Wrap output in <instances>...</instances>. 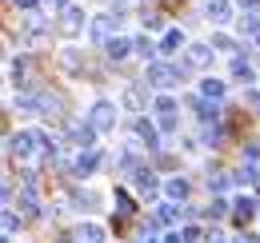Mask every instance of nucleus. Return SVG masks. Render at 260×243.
<instances>
[{
  "label": "nucleus",
  "instance_id": "7",
  "mask_svg": "<svg viewBox=\"0 0 260 243\" xmlns=\"http://www.w3.org/2000/svg\"><path fill=\"white\" fill-rule=\"evenodd\" d=\"M232 219L244 227V223H252L256 219V199H248V195H240L236 204H232Z\"/></svg>",
  "mask_w": 260,
  "mask_h": 243
},
{
  "label": "nucleus",
  "instance_id": "25",
  "mask_svg": "<svg viewBox=\"0 0 260 243\" xmlns=\"http://www.w3.org/2000/svg\"><path fill=\"white\" fill-rule=\"evenodd\" d=\"M240 32H244V36H256V40H260V16H240Z\"/></svg>",
  "mask_w": 260,
  "mask_h": 243
},
{
  "label": "nucleus",
  "instance_id": "34",
  "mask_svg": "<svg viewBox=\"0 0 260 243\" xmlns=\"http://www.w3.org/2000/svg\"><path fill=\"white\" fill-rule=\"evenodd\" d=\"M236 4H240V8H256L260 0H236Z\"/></svg>",
  "mask_w": 260,
  "mask_h": 243
},
{
  "label": "nucleus",
  "instance_id": "17",
  "mask_svg": "<svg viewBox=\"0 0 260 243\" xmlns=\"http://www.w3.org/2000/svg\"><path fill=\"white\" fill-rule=\"evenodd\" d=\"M180 48H184L180 28H168V32H164V40H160V52H168V56H172V52H180Z\"/></svg>",
  "mask_w": 260,
  "mask_h": 243
},
{
  "label": "nucleus",
  "instance_id": "10",
  "mask_svg": "<svg viewBox=\"0 0 260 243\" xmlns=\"http://www.w3.org/2000/svg\"><path fill=\"white\" fill-rule=\"evenodd\" d=\"M228 12H232V4H228V0H204V16H208L212 24H224Z\"/></svg>",
  "mask_w": 260,
  "mask_h": 243
},
{
  "label": "nucleus",
  "instance_id": "6",
  "mask_svg": "<svg viewBox=\"0 0 260 243\" xmlns=\"http://www.w3.org/2000/svg\"><path fill=\"white\" fill-rule=\"evenodd\" d=\"M60 32H64V36H80V32H84V12H80V8H64Z\"/></svg>",
  "mask_w": 260,
  "mask_h": 243
},
{
  "label": "nucleus",
  "instance_id": "23",
  "mask_svg": "<svg viewBox=\"0 0 260 243\" xmlns=\"http://www.w3.org/2000/svg\"><path fill=\"white\" fill-rule=\"evenodd\" d=\"M220 140H224V128H220V124H208V128H204V144H208V148H216Z\"/></svg>",
  "mask_w": 260,
  "mask_h": 243
},
{
  "label": "nucleus",
  "instance_id": "21",
  "mask_svg": "<svg viewBox=\"0 0 260 243\" xmlns=\"http://www.w3.org/2000/svg\"><path fill=\"white\" fill-rule=\"evenodd\" d=\"M0 227H4V239H12V235H16L20 219H16V212H12V208H4V219H0Z\"/></svg>",
  "mask_w": 260,
  "mask_h": 243
},
{
  "label": "nucleus",
  "instance_id": "20",
  "mask_svg": "<svg viewBox=\"0 0 260 243\" xmlns=\"http://www.w3.org/2000/svg\"><path fill=\"white\" fill-rule=\"evenodd\" d=\"M164 191L180 204V199H188V180H184V176H176V180H168V187H164Z\"/></svg>",
  "mask_w": 260,
  "mask_h": 243
},
{
  "label": "nucleus",
  "instance_id": "2",
  "mask_svg": "<svg viewBox=\"0 0 260 243\" xmlns=\"http://www.w3.org/2000/svg\"><path fill=\"white\" fill-rule=\"evenodd\" d=\"M144 80L152 84V88H172V84H180L184 80V64H148V72H144Z\"/></svg>",
  "mask_w": 260,
  "mask_h": 243
},
{
  "label": "nucleus",
  "instance_id": "9",
  "mask_svg": "<svg viewBox=\"0 0 260 243\" xmlns=\"http://www.w3.org/2000/svg\"><path fill=\"white\" fill-rule=\"evenodd\" d=\"M132 183H136V191H140V195H156V187H160L156 176H152L148 168H136V172H132Z\"/></svg>",
  "mask_w": 260,
  "mask_h": 243
},
{
  "label": "nucleus",
  "instance_id": "38",
  "mask_svg": "<svg viewBox=\"0 0 260 243\" xmlns=\"http://www.w3.org/2000/svg\"><path fill=\"white\" fill-rule=\"evenodd\" d=\"M148 243H156V239H148Z\"/></svg>",
  "mask_w": 260,
  "mask_h": 243
},
{
  "label": "nucleus",
  "instance_id": "32",
  "mask_svg": "<svg viewBox=\"0 0 260 243\" xmlns=\"http://www.w3.org/2000/svg\"><path fill=\"white\" fill-rule=\"evenodd\" d=\"M180 239H184V243H192V239H200V227H184V231H180Z\"/></svg>",
  "mask_w": 260,
  "mask_h": 243
},
{
  "label": "nucleus",
  "instance_id": "24",
  "mask_svg": "<svg viewBox=\"0 0 260 243\" xmlns=\"http://www.w3.org/2000/svg\"><path fill=\"white\" fill-rule=\"evenodd\" d=\"M136 52H140V56H144L148 64H156V60H152V56H156V44H152L148 36H140V40H136Z\"/></svg>",
  "mask_w": 260,
  "mask_h": 243
},
{
  "label": "nucleus",
  "instance_id": "8",
  "mask_svg": "<svg viewBox=\"0 0 260 243\" xmlns=\"http://www.w3.org/2000/svg\"><path fill=\"white\" fill-rule=\"evenodd\" d=\"M72 243H104V227L100 223H80L72 231Z\"/></svg>",
  "mask_w": 260,
  "mask_h": 243
},
{
  "label": "nucleus",
  "instance_id": "16",
  "mask_svg": "<svg viewBox=\"0 0 260 243\" xmlns=\"http://www.w3.org/2000/svg\"><path fill=\"white\" fill-rule=\"evenodd\" d=\"M232 76H236L240 84H248V80H256V72H252V64L244 60V56H232Z\"/></svg>",
  "mask_w": 260,
  "mask_h": 243
},
{
  "label": "nucleus",
  "instance_id": "15",
  "mask_svg": "<svg viewBox=\"0 0 260 243\" xmlns=\"http://www.w3.org/2000/svg\"><path fill=\"white\" fill-rule=\"evenodd\" d=\"M136 136H140L148 148H160V132H156V128H152L148 120H136Z\"/></svg>",
  "mask_w": 260,
  "mask_h": 243
},
{
  "label": "nucleus",
  "instance_id": "12",
  "mask_svg": "<svg viewBox=\"0 0 260 243\" xmlns=\"http://www.w3.org/2000/svg\"><path fill=\"white\" fill-rule=\"evenodd\" d=\"M188 64L192 68H208L212 64V44H188Z\"/></svg>",
  "mask_w": 260,
  "mask_h": 243
},
{
  "label": "nucleus",
  "instance_id": "11",
  "mask_svg": "<svg viewBox=\"0 0 260 243\" xmlns=\"http://www.w3.org/2000/svg\"><path fill=\"white\" fill-rule=\"evenodd\" d=\"M112 24H120V16H96V20H92V40H96V44H108Z\"/></svg>",
  "mask_w": 260,
  "mask_h": 243
},
{
  "label": "nucleus",
  "instance_id": "14",
  "mask_svg": "<svg viewBox=\"0 0 260 243\" xmlns=\"http://www.w3.org/2000/svg\"><path fill=\"white\" fill-rule=\"evenodd\" d=\"M196 116H200L204 128H208V124L220 120V104H216V100H200V104H196Z\"/></svg>",
  "mask_w": 260,
  "mask_h": 243
},
{
  "label": "nucleus",
  "instance_id": "22",
  "mask_svg": "<svg viewBox=\"0 0 260 243\" xmlns=\"http://www.w3.org/2000/svg\"><path fill=\"white\" fill-rule=\"evenodd\" d=\"M16 208H20L24 215H32V212H36V195H32V183H28L24 191H20V199H16Z\"/></svg>",
  "mask_w": 260,
  "mask_h": 243
},
{
  "label": "nucleus",
  "instance_id": "31",
  "mask_svg": "<svg viewBox=\"0 0 260 243\" xmlns=\"http://www.w3.org/2000/svg\"><path fill=\"white\" fill-rule=\"evenodd\" d=\"M12 4H16L20 12H28V16H32V12H36V0H12Z\"/></svg>",
  "mask_w": 260,
  "mask_h": 243
},
{
  "label": "nucleus",
  "instance_id": "30",
  "mask_svg": "<svg viewBox=\"0 0 260 243\" xmlns=\"http://www.w3.org/2000/svg\"><path fill=\"white\" fill-rule=\"evenodd\" d=\"M124 104H128V108H140V92L128 88V92H124Z\"/></svg>",
  "mask_w": 260,
  "mask_h": 243
},
{
  "label": "nucleus",
  "instance_id": "13",
  "mask_svg": "<svg viewBox=\"0 0 260 243\" xmlns=\"http://www.w3.org/2000/svg\"><path fill=\"white\" fill-rule=\"evenodd\" d=\"M96 168H100V155H96V152H80L76 168H72V176H80V180H84V176H92Z\"/></svg>",
  "mask_w": 260,
  "mask_h": 243
},
{
  "label": "nucleus",
  "instance_id": "29",
  "mask_svg": "<svg viewBox=\"0 0 260 243\" xmlns=\"http://www.w3.org/2000/svg\"><path fill=\"white\" fill-rule=\"evenodd\" d=\"M76 204H80V208H92L96 195H92V191H76Z\"/></svg>",
  "mask_w": 260,
  "mask_h": 243
},
{
  "label": "nucleus",
  "instance_id": "3",
  "mask_svg": "<svg viewBox=\"0 0 260 243\" xmlns=\"http://www.w3.org/2000/svg\"><path fill=\"white\" fill-rule=\"evenodd\" d=\"M88 124H92L96 132H112V128H116V104H108V100L92 104V112H88Z\"/></svg>",
  "mask_w": 260,
  "mask_h": 243
},
{
  "label": "nucleus",
  "instance_id": "33",
  "mask_svg": "<svg viewBox=\"0 0 260 243\" xmlns=\"http://www.w3.org/2000/svg\"><path fill=\"white\" fill-rule=\"evenodd\" d=\"M244 159H260V144H248V148H244Z\"/></svg>",
  "mask_w": 260,
  "mask_h": 243
},
{
  "label": "nucleus",
  "instance_id": "36",
  "mask_svg": "<svg viewBox=\"0 0 260 243\" xmlns=\"http://www.w3.org/2000/svg\"><path fill=\"white\" fill-rule=\"evenodd\" d=\"M164 243H184V239H180V235H168V239H164Z\"/></svg>",
  "mask_w": 260,
  "mask_h": 243
},
{
  "label": "nucleus",
  "instance_id": "5",
  "mask_svg": "<svg viewBox=\"0 0 260 243\" xmlns=\"http://www.w3.org/2000/svg\"><path fill=\"white\" fill-rule=\"evenodd\" d=\"M68 136H72V144H76L80 152H92V144H96V128H92V124H72Z\"/></svg>",
  "mask_w": 260,
  "mask_h": 243
},
{
  "label": "nucleus",
  "instance_id": "35",
  "mask_svg": "<svg viewBox=\"0 0 260 243\" xmlns=\"http://www.w3.org/2000/svg\"><path fill=\"white\" fill-rule=\"evenodd\" d=\"M44 4H48V8H68L64 0H44Z\"/></svg>",
  "mask_w": 260,
  "mask_h": 243
},
{
  "label": "nucleus",
  "instance_id": "37",
  "mask_svg": "<svg viewBox=\"0 0 260 243\" xmlns=\"http://www.w3.org/2000/svg\"><path fill=\"white\" fill-rule=\"evenodd\" d=\"M212 243H228V239H220V235H212Z\"/></svg>",
  "mask_w": 260,
  "mask_h": 243
},
{
  "label": "nucleus",
  "instance_id": "28",
  "mask_svg": "<svg viewBox=\"0 0 260 243\" xmlns=\"http://www.w3.org/2000/svg\"><path fill=\"white\" fill-rule=\"evenodd\" d=\"M224 183H228V176H224V172H216V176H208V187H212V191H220Z\"/></svg>",
  "mask_w": 260,
  "mask_h": 243
},
{
  "label": "nucleus",
  "instance_id": "26",
  "mask_svg": "<svg viewBox=\"0 0 260 243\" xmlns=\"http://www.w3.org/2000/svg\"><path fill=\"white\" fill-rule=\"evenodd\" d=\"M204 215H212V219H224V215H228V204H224V199H212V204L204 208Z\"/></svg>",
  "mask_w": 260,
  "mask_h": 243
},
{
  "label": "nucleus",
  "instance_id": "4",
  "mask_svg": "<svg viewBox=\"0 0 260 243\" xmlns=\"http://www.w3.org/2000/svg\"><path fill=\"white\" fill-rule=\"evenodd\" d=\"M152 112H156V120H160L164 132H176V100H168V96H156V104H152Z\"/></svg>",
  "mask_w": 260,
  "mask_h": 243
},
{
  "label": "nucleus",
  "instance_id": "1",
  "mask_svg": "<svg viewBox=\"0 0 260 243\" xmlns=\"http://www.w3.org/2000/svg\"><path fill=\"white\" fill-rule=\"evenodd\" d=\"M36 148H44V152L56 155V144H52L44 132H16V136H8V155L20 159V164H28L36 155Z\"/></svg>",
  "mask_w": 260,
  "mask_h": 243
},
{
  "label": "nucleus",
  "instance_id": "27",
  "mask_svg": "<svg viewBox=\"0 0 260 243\" xmlns=\"http://www.w3.org/2000/svg\"><path fill=\"white\" fill-rule=\"evenodd\" d=\"M116 212H120V215H132V199L124 195V191H116Z\"/></svg>",
  "mask_w": 260,
  "mask_h": 243
},
{
  "label": "nucleus",
  "instance_id": "18",
  "mask_svg": "<svg viewBox=\"0 0 260 243\" xmlns=\"http://www.w3.org/2000/svg\"><path fill=\"white\" fill-rule=\"evenodd\" d=\"M200 96L220 104V96H224V80H212V76H208V80H200Z\"/></svg>",
  "mask_w": 260,
  "mask_h": 243
},
{
  "label": "nucleus",
  "instance_id": "19",
  "mask_svg": "<svg viewBox=\"0 0 260 243\" xmlns=\"http://www.w3.org/2000/svg\"><path fill=\"white\" fill-rule=\"evenodd\" d=\"M132 48H136V44H128V40H120V36H116V40H108V44H104V52H108V56H112V60H124V56H128Z\"/></svg>",
  "mask_w": 260,
  "mask_h": 243
}]
</instances>
